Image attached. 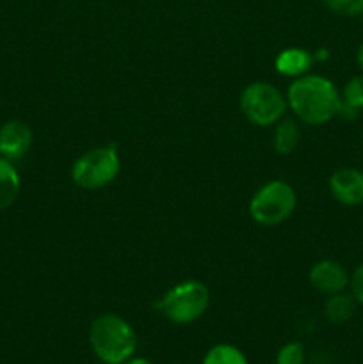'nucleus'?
I'll return each mask as SVG.
<instances>
[{
    "label": "nucleus",
    "instance_id": "nucleus-1",
    "mask_svg": "<svg viewBox=\"0 0 363 364\" xmlns=\"http://www.w3.org/2000/svg\"><path fill=\"white\" fill-rule=\"evenodd\" d=\"M288 109L295 119L310 127H322L340 116V91L333 80L315 73L294 78L287 91Z\"/></svg>",
    "mask_w": 363,
    "mask_h": 364
},
{
    "label": "nucleus",
    "instance_id": "nucleus-2",
    "mask_svg": "<svg viewBox=\"0 0 363 364\" xmlns=\"http://www.w3.org/2000/svg\"><path fill=\"white\" fill-rule=\"evenodd\" d=\"M89 347L103 364H123L137 352L139 338L134 327L120 315L103 313L89 326Z\"/></svg>",
    "mask_w": 363,
    "mask_h": 364
},
{
    "label": "nucleus",
    "instance_id": "nucleus-3",
    "mask_svg": "<svg viewBox=\"0 0 363 364\" xmlns=\"http://www.w3.org/2000/svg\"><path fill=\"white\" fill-rule=\"evenodd\" d=\"M209 306V287L201 281L187 279L169 288L153 308L174 326H191L205 315Z\"/></svg>",
    "mask_w": 363,
    "mask_h": 364
},
{
    "label": "nucleus",
    "instance_id": "nucleus-4",
    "mask_svg": "<svg viewBox=\"0 0 363 364\" xmlns=\"http://www.w3.org/2000/svg\"><path fill=\"white\" fill-rule=\"evenodd\" d=\"M298 206V196L287 181L273 180L255 192L249 201V215L258 226L274 228L292 217Z\"/></svg>",
    "mask_w": 363,
    "mask_h": 364
},
{
    "label": "nucleus",
    "instance_id": "nucleus-5",
    "mask_svg": "<svg viewBox=\"0 0 363 364\" xmlns=\"http://www.w3.org/2000/svg\"><path fill=\"white\" fill-rule=\"evenodd\" d=\"M287 109V95L269 82L256 80L242 89L241 110L246 119L255 127H273L283 119Z\"/></svg>",
    "mask_w": 363,
    "mask_h": 364
},
{
    "label": "nucleus",
    "instance_id": "nucleus-6",
    "mask_svg": "<svg viewBox=\"0 0 363 364\" xmlns=\"http://www.w3.org/2000/svg\"><path fill=\"white\" fill-rule=\"evenodd\" d=\"M121 169L120 153L114 146H98L75 160L71 180L84 191H100L117 178Z\"/></svg>",
    "mask_w": 363,
    "mask_h": 364
},
{
    "label": "nucleus",
    "instance_id": "nucleus-7",
    "mask_svg": "<svg viewBox=\"0 0 363 364\" xmlns=\"http://www.w3.org/2000/svg\"><path fill=\"white\" fill-rule=\"evenodd\" d=\"M349 279H351V274L345 270L342 263L335 259H320L308 272V281L313 290L326 297L349 290Z\"/></svg>",
    "mask_w": 363,
    "mask_h": 364
},
{
    "label": "nucleus",
    "instance_id": "nucleus-8",
    "mask_svg": "<svg viewBox=\"0 0 363 364\" xmlns=\"http://www.w3.org/2000/svg\"><path fill=\"white\" fill-rule=\"evenodd\" d=\"M331 198L342 206L363 205V171L340 167L330 176Z\"/></svg>",
    "mask_w": 363,
    "mask_h": 364
},
{
    "label": "nucleus",
    "instance_id": "nucleus-9",
    "mask_svg": "<svg viewBox=\"0 0 363 364\" xmlns=\"http://www.w3.org/2000/svg\"><path fill=\"white\" fill-rule=\"evenodd\" d=\"M34 134L32 128L21 119H9L0 127V156L16 162L31 149Z\"/></svg>",
    "mask_w": 363,
    "mask_h": 364
},
{
    "label": "nucleus",
    "instance_id": "nucleus-10",
    "mask_svg": "<svg viewBox=\"0 0 363 364\" xmlns=\"http://www.w3.org/2000/svg\"><path fill=\"white\" fill-rule=\"evenodd\" d=\"M313 64V55L305 48L290 46L281 50L274 59V68L280 75L287 78H299L308 73Z\"/></svg>",
    "mask_w": 363,
    "mask_h": 364
},
{
    "label": "nucleus",
    "instance_id": "nucleus-11",
    "mask_svg": "<svg viewBox=\"0 0 363 364\" xmlns=\"http://www.w3.org/2000/svg\"><path fill=\"white\" fill-rule=\"evenodd\" d=\"M356 308H358V302L352 297L351 291L345 290L340 294L327 295L326 302H324V316H326L327 322L342 326L354 316Z\"/></svg>",
    "mask_w": 363,
    "mask_h": 364
},
{
    "label": "nucleus",
    "instance_id": "nucleus-12",
    "mask_svg": "<svg viewBox=\"0 0 363 364\" xmlns=\"http://www.w3.org/2000/svg\"><path fill=\"white\" fill-rule=\"evenodd\" d=\"M21 180L14 162L0 156V212L11 208L20 196Z\"/></svg>",
    "mask_w": 363,
    "mask_h": 364
},
{
    "label": "nucleus",
    "instance_id": "nucleus-13",
    "mask_svg": "<svg viewBox=\"0 0 363 364\" xmlns=\"http://www.w3.org/2000/svg\"><path fill=\"white\" fill-rule=\"evenodd\" d=\"M299 139H301V130L298 127V121L283 117L274 124L273 146L278 155L287 156L294 153V149L299 144Z\"/></svg>",
    "mask_w": 363,
    "mask_h": 364
},
{
    "label": "nucleus",
    "instance_id": "nucleus-14",
    "mask_svg": "<svg viewBox=\"0 0 363 364\" xmlns=\"http://www.w3.org/2000/svg\"><path fill=\"white\" fill-rule=\"evenodd\" d=\"M342 98V110L340 116H358L363 110V73L349 78L340 91Z\"/></svg>",
    "mask_w": 363,
    "mask_h": 364
},
{
    "label": "nucleus",
    "instance_id": "nucleus-15",
    "mask_svg": "<svg viewBox=\"0 0 363 364\" xmlns=\"http://www.w3.org/2000/svg\"><path fill=\"white\" fill-rule=\"evenodd\" d=\"M201 364H249L244 352L231 343H217L206 350Z\"/></svg>",
    "mask_w": 363,
    "mask_h": 364
},
{
    "label": "nucleus",
    "instance_id": "nucleus-16",
    "mask_svg": "<svg viewBox=\"0 0 363 364\" xmlns=\"http://www.w3.org/2000/svg\"><path fill=\"white\" fill-rule=\"evenodd\" d=\"M306 348L301 341H288L276 352L274 364H305Z\"/></svg>",
    "mask_w": 363,
    "mask_h": 364
},
{
    "label": "nucleus",
    "instance_id": "nucleus-17",
    "mask_svg": "<svg viewBox=\"0 0 363 364\" xmlns=\"http://www.w3.org/2000/svg\"><path fill=\"white\" fill-rule=\"evenodd\" d=\"M320 2L338 16L354 18L363 13V0H320Z\"/></svg>",
    "mask_w": 363,
    "mask_h": 364
},
{
    "label": "nucleus",
    "instance_id": "nucleus-18",
    "mask_svg": "<svg viewBox=\"0 0 363 364\" xmlns=\"http://www.w3.org/2000/svg\"><path fill=\"white\" fill-rule=\"evenodd\" d=\"M349 291H351L352 297L356 299L358 304L363 306V263H359L351 274V279H349Z\"/></svg>",
    "mask_w": 363,
    "mask_h": 364
},
{
    "label": "nucleus",
    "instance_id": "nucleus-19",
    "mask_svg": "<svg viewBox=\"0 0 363 364\" xmlns=\"http://www.w3.org/2000/svg\"><path fill=\"white\" fill-rule=\"evenodd\" d=\"M356 64H358L359 71L363 73V41L358 45V50H356Z\"/></svg>",
    "mask_w": 363,
    "mask_h": 364
},
{
    "label": "nucleus",
    "instance_id": "nucleus-20",
    "mask_svg": "<svg viewBox=\"0 0 363 364\" xmlns=\"http://www.w3.org/2000/svg\"><path fill=\"white\" fill-rule=\"evenodd\" d=\"M123 364H153V363L149 361L148 358H141V355H134V358H130L127 363H123Z\"/></svg>",
    "mask_w": 363,
    "mask_h": 364
},
{
    "label": "nucleus",
    "instance_id": "nucleus-21",
    "mask_svg": "<svg viewBox=\"0 0 363 364\" xmlns=\"http://www.w3.org/2000/svg\"><path fill=\"white\" fill-rule=\"evenodd\" d=\"M177 364H187V363H177Z\"/></svg>",
    "mask_w": 363,
    "mask_h": 364
},
{
    "label": "nucleus",
    "instance_id": "nucleus-22",
    "mask_svg": "<svg viewBox=\"0 0 363 364\" xmlns=\"http://www.w3.org/2000/svg\"><path fill=\"white\" fill-rule=\"evenodd\" d=\"M359 16H362V20H363V13H362V14H359Z\"/></svg>",
    "mask_w": 363,
    "mask_h": 364
}]
</instances>
